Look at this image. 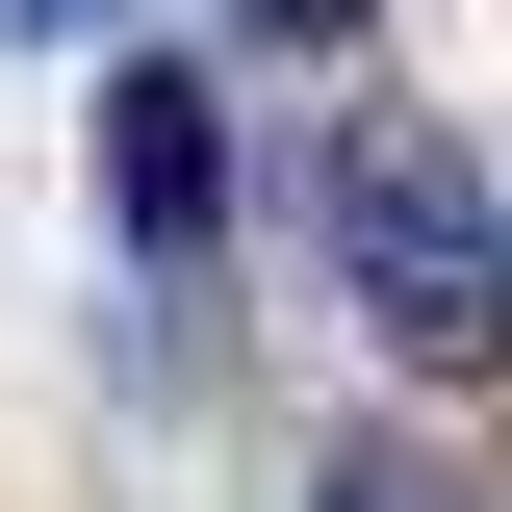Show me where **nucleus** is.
I'll list each match as a JSON object with an SVG mask.
<instances>
[{
  "label": "nucleus",
  "instance_id": "nucleus-1",
  "mask_svg": "<svg viewBox=\"0 0 512 512\" xmlns=\"http://www.w3.org/2000/svg\"><path fill=\"white\" fill-rule=\"evenodd\" d=\"M308 205H333V282H359V333H384V359H487V333H512V231H487V154H461V128H410V103H384V128H333V154H308Z\"/></svg>",
  "mask_w": 512,
  "mask_h": 512
},
{
  "label": "nucleus",
  "instance_id": "nucleus-2",
  "mask_svg": "<svg viewBox=\"0 0 512 512\" xmlns=\"http://www.w3.org/2000/svg\"><path fill=\"white\" fill-rule=\"evenodd\" d=\"M103 180L154 256H205V205H231V128H205V77H103Z\"/></svg>",
  "mask_w": 512,
  "mask_h": 512
},
{
  "label": "nucleus",
  "instance_id": "nucleus-3",
  "mask_svg": "<svg viewBox=\"0 0 512 512\" xmlns=\"http://www.w3.org/2000/svg\"><path fill=\"white\" fill-rule=\"evenodd\" d=\"M308 512H461V487H436V461H410V436H359V461H333Z\"/></svg>",
  "mask_w": 512,
  "mask_h": 512
},
{
  "label": "nucleus",
  "instance_id": "nucleus-4",
  "mask_svg": "<svg viewBox=\"0 0 512 512\" xmlns=\"http://www.w3.org/2000/svg\"><path fill=\"white\" fill-rule=\"evenodd\" d=\"M231 26H282V52H308V26H384V0H231Z\"/></svg>",
  "mask_w": 512,
  "mask_h": 512
},
{
  "label": "nucleus",
  "instance_id": "nucleus-5",
  "mask_svg": "<svg viewBox=\"0 0 512 512\" xmlns=\"http://www.w3.org/2000/svg\"><path fill=\"white\" fill-rule=\"evenodd\" d=\"M52 26H103V0H0V52H52Z\"/></svg>",
  "mask_w": 512,
  "mask_h": 512
}]
</instances>
